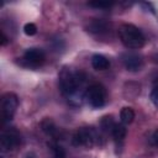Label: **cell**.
<instances>
[{
    "instance_id": "9",
    "label": "cell",
    "mask_w": 158,
    "mask_h": 158,
    "mask_svg": "<svg viewBox=\"0 0 158 158\" xmlns=\"http://www.w3.org/2000/svg\"><path fill=\"white\" fill-rule=\"evenodd\" d=\"M41 128H42V131H43L47 136L52 137V138L56 139V141L62 137L60 130L57 127V125L54 123V121H53L52 118H48V117L43 118V120L41 121Z\"/></svg>"
},
{
    "instance_id": "15",
    "label": "cell",
    "mask_w": 158,
    "mask_h": 158,
    "mask_svg": "<svg viewBox=\"0 0 158 158\" xmlns=\"http://www.w3.org/2000/svg\"><path fill=\"white\" fill-rule=\"evenodd\" d=\"M48 148L51 149L53 158H65V151H64V148L60 144H58L57 142H49L48 143Z\"/></svg>"
},
{
    "instance_id": "11",
    "label": "cell",
    "mask_w": 158,
    "mask_h": 158,
    "mask_svg": "<svg viewBox=\"0 0 158 158\" xmlns=\"http://www.w3.org/2000/svg\"><path fill=\"white\" fill-rule=\"evenodd\" d=\"M91 65L96 70H105L110 67V60L102 54H94L91 57Z\"/></svg>"
},
{
    "instance_id": "4",
    "label": "cell",
    "mask_w": 158,
    "mask_h": 158,
    "mask_svg": "<svg viewBox=\"0 0 158 158\" xmlns=\"http://www.w3.org/2000/svg\"><path fill=\"white\" fill-rule=\"evenodd\" d=\"M84 98L86 99V101L89 102L91 107L99 109L105 105L106 99H107V93L104 85L99 83H94L89 88H86L84 93Z\"/></svg>"
},
{
    "instance_id": "18",
    "label": "cell",
    "mask_w": 158,
    "mask_h": 158,
    "mask_svg": "<svg viewBox=\"0 0 158 158\" xmlns=\"http://www.w3.org/2000/svg\"><path fill=\"white\" fill-rule=\"evenodd\" d=\"M151 142H152L153 146L158 147V130H156V131L152 133V136H151Z\"/></svg>"
},
{
    "instance_id": "10",
    "label": "cell",
    "mask_w": 158,
    "mask_h": 158,
    "mask_svg": "<svg viewBox=\"0 0 158 158\" xmlns=\"http://www.w3.org/2000/svg\"><path fill=\"white\" fill-rule=\"evenodd\" d=\"M110 22L105 21V20H93L88 23L86 26V31L94 35H101V33H106L107 31H110Z\"/></svg>"
},
{
    "instance_id": "20",
    "label": "cell",
    "mask_w": 158,
    "mask_h": 158,
    "mask_svg": "<svg viewBox=\"0 0 158 158\" xmlns=\"http://www.w3.org/2000/svg\"><path fill=\"white\" fill-rule=\"evenodd\" d=\"M157 62H158V56H157Z\"/></svg>"
},
{
    "instance_id": "19",
    "label": "cell",
    "mask_w": 158,
    "mask_h": 158,
    "mask_svg": "<svg viewBox=\"0 0 158 158\" xmlns=\"http://www.w3.org/2000/svg\"><path fill=\"white\" fill-rule=\"evenodd\" d=\"M7 42H9V38H7V36L4 33V31H1V46H5Z\"/></svg>"
},
{
    "instance_id": "16",
    "label": "cell",
    "mask_w": 158,
    "mask_h": 158,
    "mask_svg": "<svg viewBox=\"0 0 158 158\" xmlns=\"http://www.w3.org/2000/svg\"><path fill=\"white\" fill-rule=\"evenodd\" d=\"M89 6L95 7V9H109L111 6H114L115 4L112 1H102V0H95V1H89L88 2Z\"/></svg>"
},
{
    "instance_id": "2",
    "label": "cell",
    "mask_w": 158,
    "mask_h": 158,
    "mask_svg": "<svg viewBox=\"0 0 158 158\" xmlns=\"http://www.w3.org/2000/svg\"><path fill=\"white\" fill-rule=\"evenodd\" d=\"M118 37L122 44L131 49H138L146 43L143 32L132 23H122L118 27Z\"/></svg>"
},
{
    "instance_id": "8",
    "label": "cell",
    "mask_w": 158,
    "mask_h": 158,
    "mask_svg": "<svg viewBox=\"0 0 158 158\" xmlns=\"http://www.w3.org/2000/svg\"><path fill=\"white\" fill-rule=\"evenodd\" d=\"M121 59H122V63H123L125 68L128 72H138V70H141V68L143 65V59L137 53L126 52V53L122 54Z\"/></svg>"
},
{
    "instance_id": "7",
    "label": "cell",
    "mask_w": 158,
    "mask_h": 158,
    "mask_svg": "<svg viewBox=\"0 0 158 158\" xmlns=\"http://www.w3.org/2000/svg\"><path fill=\"white\" fill-rule=\"evenodd\" d=\"M23 64L26 67H31V68H37L40 65H42L46 60V54L42 49L40 48H28L26 49V52L23 53L22 57Z\"/></svg>"
},
{
    "instance_id": "1",
    "label": "cell",
    "mask_w": 158,
    "mask_h": 158,
    "mask_svg": "<svg viewBox=\"0 0 158 158\" xmlns=\"http://www.w3.org/2000/svg\"><path fill=\"white\" fill-rule=\"evenodd\" d=\"M86 77L80 70L63 68L59 73V89L63 95L70 98L75 95L85 84Z\"/></svg>"
},
{
    "instance_id": "6",
    "label": "cell",
    "mask_w": 158,
    "mask_h": 158,
    "mask_svg": "<svg viewBox=\"0 0 158 158\" xmlns=\"http://www.w3.org/2000/svg\"><path fill=\"white\" fill-rule=\"evenodd\" d=\"M21 143V135L15 127L6 128L0 135V147L2 152L16 149Z\"/></svg>"
},
{
    "instance_id": "5",
    "label": "cell",
    "mask_w": 158,
    "mask_h": 158,
    "mask_svg": "<svg viewBox=\"0 0 158 158\" xmlns=\"http://www.w3.org/2000/svg\"><path fill=\"white\" fill-rule=\"evenodd\" d=\"M19 106V98L14 93H5L1 96V102H0V109H1V116H2V122L11 121L14 117L16 109Z\"/></svg>"
},
{
    "instance_id": "14",
    "label": "cell",
    "mask_w": 158,
    "mask_h": 158,
    "mask_svg": "<svg viewBox=\"0 0 158 158\" xmlns=\"http://www.w3.org/2000/svg\"><path fill=\"white\" fill-rule=\"evenodd\" d=\"M135 118V111L132 110V107H123L120 111V120L121 123L123 125H130Z\"/></svg>"
},
{
    "instance_id": "3",
    "label": "cell",
    "mask_w": 158,
    "mask_h": 158,
    "mask_svg": "<svg viewBox=\"0 0 158 158\" xmlns=\"http://www.w3.org/2000/svg\"><path fill=\"white\" fill-rule=\"evenodd\" d=\"M72 143L77 147L93 148L95 146H101V136L94 127H81L77 130L72 137Z\"/></svg>"
},
{
    "instance_id": "12",
    "label": "cell",
    "mask_w": 158,
    "mask_h": 158,
    "mask_svg": "<svg viewBox=\"0 0 158 158\" xmlns=\"http://www.w3.org/2000/svg\"><path fill=\"white\" fill-rule=\"evenodd\" d=\"M115 125H116V122H115V120L111 115L102 116L101 120H100V128L105 133H112V130H114Z\"/></svg>"
},
{
    "instance_id": "13",
    "label": "cell",
    "mask_w": 158,
    "mask_h": 158,
    "mask_svg": "<svg viewBox=\"0 0 158 158\" xmlns=\"http://www.w3.org/2000/svg\"><path fill=\"white\" fill-rule=\"evenodd\" d=\"M112 137L116 142H122L127 135V128L125 127L123 123H116L114 130H112Z\"/></svg>"
},
{
    "instance_id": "21",
    "label": "cell",
    "mask_w": 158,
    "mask_h": 158,
    "mask_svg": "<svg viewBox=\"0 0 158 158\" xmlns=\"http://www.w3.org/2000/svg\"><path fill=\"white\" fill-rule=\"evenodd\" d=\"M0 158H4V157H0Z\"/></svg>"
},
{
    "instance_id": "17",
    "label": "cell",
    "mask_w": 158,
    "mask_h": 158,
    "mask_svg": "<svg viewBox=\"0 0 158 158\" xmlns=\"http://www.w3.org/2000/svg\"><path fill=\"white\" fill-rule=\"evenodd\" d=\"M23 32L27 36H33V35L37 33V26L35 23H32V22H28V23H26L23 26Z\"/></svg>"
}]
</instances>
